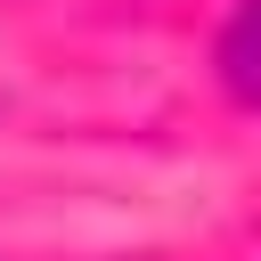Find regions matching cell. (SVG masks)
Segmentation results:
<instances>
[{"label":"cell","instance_id":"obj_1","mask_svg":"<svg viewBox=\"0 0 261 261\" xmlns=\"http://www.w3.org/2000/svg\"><path fill=\"white\" fill-rule=\"evenodd\" d=\"M220 82L245 106H261V0H245L228 16V33H220Z\"/></svg>","mask_w":261,"mask_h":261}]
</instances>
